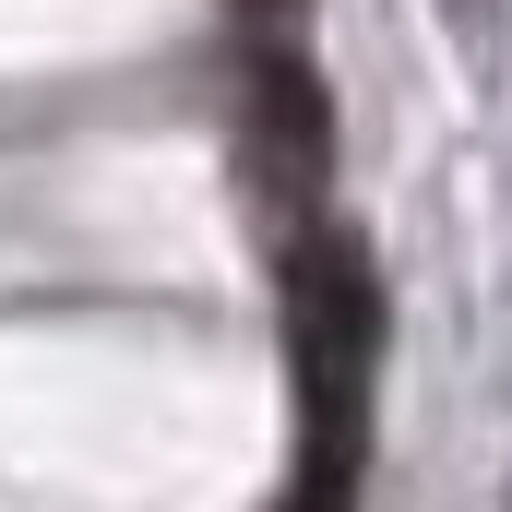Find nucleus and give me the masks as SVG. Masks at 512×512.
I'll return each mask as SVG.
<instances>
[{
	"mask_svg": "<svg viewBox=\"0 0 512 512\" xmlns=\"http://www.w3.org/2000/svg\"><path fill=\"white\" fill-rule=\"evenodd\" d=\"M251 120H262V143H274L286 167H322V143H334V108H322V84H310L286 48H251Z\"/></svg>",
	"mask_w": 512,
	"mask_h": 512,
	"instance_id": "1",
	"label": "nucleus"
},
{
	"mask_svg": "<svg viewBox=\"0 0 512 512\" xmlns=\"http://www.w3.org/2000/svg\"><path fill=\"white\" fill-rule=\"evenodd\" d=\"M453 12H465V36H489V12H501V0H453Z\"/></svg>",
	"mask_w": 512,
	"mask_h": 512,
	"instance_id": "2",
	"label": "nucleus"
}]
</instances>
